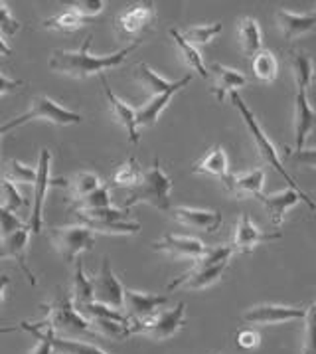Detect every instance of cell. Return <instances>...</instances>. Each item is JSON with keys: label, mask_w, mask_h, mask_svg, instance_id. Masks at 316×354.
I'll list each match as a JSON object with an SVG mask.
<instances>
[{"label": "cell", "mask_w": 316, "mask_h": 354, "mask_svg": "<svg viewBox=\"0 0 316 354\" xmlns=\"http://www.w3.org/2000/svg\"><path fill=\"white\" fill-rule=\"evenodd\" d=\"M91 40H93V34H87L83 46L79 50H73V52L56 50L50 57V70L75 77V80H86L89 75H103L107 70L119 68L129 57V54H132L143 42V40H137L111 56H93L89 50Z\"/></svg>", "instance_id": "obj_1"}, {"label": "cell", "mask_w": 316, "mask_h": 354, "mask_svg": "<svg viewBox=\"0 0 316 354\" xmlns=\"http://www.w3.org/2000/svg\"><path fill=\"white\" fill-rule=\"evenodd\" d=\"M233 257V250L230 245H219V248H208V252L201 255L200 259L194 261V266L176 277L174 281L168 283V291H174L178 287L200 291L212 283H216L221 277V273L230 266V259Z\"/></svg>", "instance_id": "obj_2"}, {"label": "cell", "mask_w": 316, "mask_h": 354, "mask_svg": "<svg viewBox=\"0 0 316 354\" xmlns=\"http://www.w3.org/2000/svg\"><path fill=\"white\" fill-rule=\"evenodd\" d=\"M38 325L50 328L56 337H61V339L79 340L81 337L95 335L91 328V323L83 315L75 311L70 293H59L56 301L48 305V315Z\"/></svg>", "instance_id": "obj_3"}, {"label": "cell", "mask_w": 316, "mask_h": 354, "mask_svg": "<svg viewBox=\"0 0 316 354\" xmlns=\"http://www.w3.org/2000/svg\"><path fill=\"white\" fill-rule=\"evenodd\" d=\"M172 178L162 170L160 160L155 158L152 167L143 172L141 183L130 188V196L125 200V210L137 204H148L162 212H170V190H172Z\"/></svg>", "instance_id": "obj_4"}, {"label": "cell", "mask_w": 316, "mask_h": 354, "mask_svg": "<svg viewBox=\"0 0 316 354\" xmlns=\"http://www.w3.org/2000/svg\"><path fill=\"white\" fill-rule=\"evenodd\" d=\"M230 100L231 103H233V107L241 113V119H244L245 127H247V131H249V135H251V139L255 141V145H257V151L259 155H261V158L269 165V167H273L285 180L288 183V186L293 188V190H297L299 194H306V192H302L301 186L295 183V178L290 176L287 172V169H285V165H283V160H281V155H279V151H277V147H275L273 142H271V139L265 135V131H263V127L257 123V119H255V115L251 113V109L245 105V101L239 97V93L237 91H233V93H230Z\"/></svg>", "instance_id": "obj_5"}, {"label": "cell", "mask_w": 316, "mask_h": 354, "mask_svg": "<svg viewBox=\"0 0 316 354\" xmlns=\"http://www.w3.org/2000/svg\"><path fill=\"white\" fill-rule=\"evenodd\" d=\"M184 321H186V303L180 301L172 309L158 311L157 315L144 321H135L130 325V335H146L152 340H166L182 328Z\"/></svg>", "instance_id": "obj_6"}, {"label": "cell", "mask_w": 316, "mask_h": 354, "mask_svg": "<svg viewBox=\"0 0 316 354\" xmlns=\"http://www.w3.org/2000/svg\"><path fill=\"white\" fill-rule=\"evenodd\" d=\"M50 240L56 245L58 254L68 263H75V259H79L83 252H91L93 245H95L93 232L83 226V224H75V226L66 227H50Z\"/></svg>", "instance_id": "obj_7"}, {"label": "cell", "mask_w": 316, "mask_h": 354, "mask_svg": "<svg viewBox=\"0 0 316 354\" xmlns=\"http://www.w3.org/2000/svg\"><path fill=\"white\" fill-rule=\"evenodd\" d=\"M38 119L50 121V123H54L58 127H68V125H79L83 121V115L61 107L56 101L46 97V95H36L32 100V105H30L28 111L14 119L16 129L26 125L30 121H38Z\"/></svg>", "instance_id": "obj_8"}, {"label": "cell", "mask_w": 316, "mask_h": 354, "mask_svg": "<svg viewBox=\"0 0 316 354\" xmlns=\"http://www.w3.org/2000/svg\"><path fill=\"white\" fill-rule=\"evenodd\" d=\"M50 162H52V153L50 149L40 151L38 158V167H36V180H34V198H32V214H30V222L26 224L30 234H40L42 230V214H43V202L50 186H66L68 180L50 178Z\"/></svg>", "instance_id": "obj_9"}, {"label": "cell", "mask_w": 316, "mask_h": 354, "mask_svg": "<svg viewBox=\"0 0 316 354\" xmlns=\"http://www.w3.org/2000/svg\"><path fill=\"white\" fill-rule=\"evenodd\" d=\"M93 285V303H99L105 307H111L115 311H123V293L125 287L117 279L115 271L111 268L109 257H103L99 273L91 279Z\"/></svg>", "instance_id": "obj_10"}, {"label": "cell", "mask_w": 316, "mask_h": 354, "mask_svg": "<svg viewBox=\"0 0 316 354\" xmlns=\"http://www.w3.org/2000/svg\"><path fill=\"white\" fill-rule=\"evenodd\" d=\"M304 317L306 309L302 307H287L275 303H263L244 313V321L249 325H281L290 321H304Z\"/></svg>", "instance_id": "obj_11"}, {"label": "cell", "mask_w": 316, "mask_h": 354, "mask_svg": "<svg viewBox=\"0 0 316 354\" xmlns=\"http://www.w3.org/2000/svg\"><path fill=\"white\" fill-rule=\"evenodd\" d=\"M283 234L281 232H261L249 218V214L241 212L239 222L235 226V234H233V241L230 243V248L233 250V254H247L251 250H255L259 243L263 241H275L281 240Z\"/></svg>", "instance_id": "obj_12"}, {"label": "cell", "mask_w": 316, "mask_h": 354, "mask_svg": "<svg viewBox=\"0 0 316 354\" xmlns=\"http://www.w3.org/2000/svg\"><path fill=\"white\" fill-rule=\"evenodd\" d=\"M170 301L168 295H152V293H141L125 289L123 293V313L129 317L130 321H144L157 315L166 303Z\"/></svg>", "instance_id": "obj_13"}, {"label": "cell", "mask_w": 316, "mask_h": 354, "mask_svg": "<svg viewBox=\"0 0 316 354\" xmlns=\"http://www.w3.org/2000/svg\"><path fill=\"white\" fill-rule=\"evenodd\" d=\"M28 241H30L28 226H22L20 230H16V232H12V234H8L6 238H2V240H0V259H14L16 263H18V268L24 271L26 279L36 287V285H38V279H36L34 271L30 270L28 259H26Z\"/></svg>", "instance_id": "obj_14"}, {"label": "cell", "mask_w": 316, "mask_h": 354, "mask_svg": "<svg viewBox=\"0 0 316 354\" xmlns=\"http://www.w3.org/2000/svg\"><path fill=\"white\" fill-rule=\"evenodd\" d=\"M257 200L267 208V212L271 214V224L275 227H279L283 224V220H285V214L290 210V208H295L299 202H304L306 206H308V210H315V202L313 198L308 196V194H299L297 190H293V188H287V190H283V192H277V194H261L257 196Z\"/></svg>", "instance_id": "obj_15"}, {"label": "cell", "mask_w": 316, "mask_h": 354, "mask_svg": "<svg viewBox=\"0 0 316 354\" xmlns=\"http://www.w3.org/2000/svg\"><path fill=\"white\" fill-rule=\"evenodd\" d=\"M192 82V73L190 75H184L182 80H178V82H174L170 85V89H166L164 93H158V95H152L148 103H144L141 109H137V113H135V123H137V129L139 127H152L155 123H157V119L160 117V113L166 109V105L170 103L174 95L182 89V87H186L188 84Z\"/></svg>", "instance_id": "obj_16"}, {"label": "cell", "mask_w": 316, "mask_h": 354, "mask_svg": "<svg viewBox=\"0 0 316 354\" xmlns=\"http://www.w3.org/2000/svg\"><path fill=\"white\" fill-rule=\"evenodd\" d=\"M101 85H103V93H105V100L109 103V111L111 115L117 119V123H121L125 131H127V135H129V141L132 145H139L141 141V135H139V129H137V123H135V113H137V109H132L129 103H125V101L121 100V97H117L115 93L111 91V87H109V82H107V77H105V73L99 75Z\"/></svg>", "instance_id": "obj_17"}, {"label": "cell", "mask_w": 316, "mask_h": 354, "mask_svg": "<svg viewBox=\"0 0 316 354\" xmlns=\"http://www.w3.org/2000/svg\"><path fill=\"white\" fill-rule=\"evenodd\" d=\"M152 250L155 252H166V254L176 255V257H188V259L196 261L208 252V245H204V241L198 240V238L166 234L164 238H160L152 243Z\"/></svg>", "instance_id": "obj_18"}, {"label": "cell", "mask_w": 316, "mask_h": 354, "mask_svg": "<svg viewBox=\"0 0 316 354\" xmlns=\"http://www.w3.org/2000/svg\"><path fill=\"white\" fill-rule=\"evenodd\" d=\"M157 16V6L155 2H143V4H135L129 10L121 12L117 16V30L121 36H135L139 32H143Z\"/></svg>", "instance_id": "obj_19"}, {"label": "cell", "mask_w": 316, "mask_h": 354, "mask_svg": "<svg viewBox=\"0 0 316 354\" xmlns=\"http://www.w3.org/2000/svg\"><path fill=\"white\" fill-rule=\"evenodd\" d=\"M174 220L182 226L194 227L200 232H217L221 226V214L216 210H201V208H188V206H176L170 208Z\"/></svg>", "instance_id": "obj_20"}, {"label": "cell", "mask_w": 316, "mask_h": 354, "mask_svg": "<svg viewBox=\"0 0 316 354\" xmlns=\"http://www.w3.org/2000/svg\"><path fill=\"white\" fill-rule=\"evenodd\" d=\"M275 20H277L279 30L283 32L285 40H288V42L301 38L304 34H310L316 28L315 10H310L306 15H297V12H288V10H277Z\"/></svg>", "instance_id": "obj_21"}, {"label": "cell", "mask_w": 316, "mask_h": 354, "mask_svg": "<svg viewBox=\"0 0 316 354\" xmlns=\"http://www.w3.org/2000/svg\"><path fill=\"white\" fill-rule=\"evenodd\" d=\"M263 185H265V170L253 169L239 172V174H231L226 178L224 186L228 188L233 196H253L257 198L263 194Z\"/></svg>", "instance_id": "obj_22"}, {"label": "cell", "mask_w": 316, "mask_h": 354, "mask_svg": "<svg viewBox=\"0 0 316 354\" xmlns=\"http://www.w3.org/2000/svg\"><path fill=\"white\" fill-rule=\"evenodd\" d=\"M210 71L214 75V87H212V93L219 103H224L228 93L237 91L239 87H244L247 84V77H245L241 71H235L228 68V66H221V64H212ZM208 71V73H210Z\"/></svg>", "instance_id": "obj_23"}, {"label": "cell", "mask_w": 316, "mask_h": 354, "mask_svg": "<svg viewBox=\"0 0 316 354\" xmlns=\"http://www.w3.org/2000/svg\"><path fill=\"white\" fill-rule=\"evenodd\" d=\"M315 121L316 115L308 103L306 93L297 91V97H295V145H297V151H302L306 137L315 129Z\"/></svg>", "instance_id": "obj_24"}, {"label": "cell", "mask_w": 316, "mask_h": 354, "mask_svg": "<svg viewBox=\"0 0 316 354\" xmlns=\"http://www.w3.org/2000/svg\"><path fill=\"white\" fill-rule=\"evenodd\" d=\"M190 172H192V174L216 176L221 183H226V178L230 176V169H228V156H226L224 147H219V145L212 147V149H210V151L192 167Z\"/></svg>", "instance_id": "obj_25"}, {"label": "cell", "mask_w": 316, "mask_h": 354, "mask_svg": "<svg viewBox=\"0 0 316 354\" xmlns=\"http://www.w3.org/2000/svg\"><path fill=\"white\" fill-rule=\"evenodd\" d=\"M72 303L75 307V311L83 309L86 305L93 303V285L91 279L86 275L83 271V261L81 257L75 259V271H73V287H72Z\"/></svg>", "instance_id": "obj_26"}, {"label": "cell", "mask_w": 316, "mask_h": 354, "mask_svg": "<svg viewBox=\"0 0 316 354\" xmlns=\"http://www.w3.org/2000/svg\"><path fill=\"white\" fill-rule=\"evenodd\" d=\"M288 66H290L293 77H295L297 91L306 93V89L313 84V75H315V66H313L310 56L304 52H293L288 57Z\"/></svg>", "instance_id": "obj_27"}, {"label": "cell", "mask_w": 316, "mask_h": 354, "mask_svg": "<svg viewBox=\"0 0 316 354\" xmlns=\"http://www.w3.org/2000/svg\"><path fill=\"white\" fill-rule=\"evenodd\" d=\"M237 34H239V42H241L245 56H255L261 52L263 36H261V28H259V22L255 18H251V16L241 18L239 26H237Z\"/></svg>", "instance_id": "obj_28"}, {"label": "cell", "mask_w": 316, "mask_h": 354, "mask_svg": "<svg viewBox=\"0 0 316 354\" xmlns=\"http://www.w3.org/2000/svg\"><path fill=\"white\" fill-rule=\"evenodd\" d=\"M101 178L95 172H89V170H81L77 174H73L72 178H68V185L66 188H70V200L86 198L87 194L95 192L97 188H101Z\"/></svg>", "instance_id": "obj_29"}, {"label": "cell", "mask_w": 316, "mask_h": 354, "mask_svg": "<svg viewBox=\"0 0 316 354\" xmlns=\"http://www.w3.org/2000/svg\"><path fill=\"white\" fill-rule=\"evenodd\" d=\"M168 34L172 36L174 44H176V48H178V52L182 54L184 57V62H186V66L190 70L198 71V75L200 77H210V73L206 70V64H204V57L201 54L196 50V46H192V44H188L184 38H182V34L178 32V30L170 28L168 30Z\"/></svg>", "instance_id": "obj_30"}, {"label": "cell", "mask_w": 316, "mask_h": 354, "mask_svg": "<svg viewBox=\"0 0 316 354\" xmlns=\"http://www.w3.org/2000/svg\"><path fill=\"white\" fill-rule=\"evenodd\" d=\"M253 75L255 80L261 84H273L277 80V73H279V62L275 57L273 52H267V50H261L259 54L253 56Z\"/></svg>", "instance_id": "obj_31"}, {"label": "cell", "mask_w": 316, "mask_h": 354, "mask_svg": "<svg viewBox=\"0 0 316 354\" xmlns=\"http://www.w3.org/2000/svg\"><path fill=\"white\" fill-rule=\"evenodd\" d=\"M91 232H101V234H121V236H135L139 234L143 226L139 222L130 220H119V222H101V220H79Z\"/></svg>", "instance_id": "obj_32"}, {"label": "cell", "mask_w": 316, "mask_h": 354, "mask_svg": "<svg viewBox=\"0 0 316 354\" xmlns=\"http://www.w3.org/2000/svg\"><path fill=\"white\" fill-rule=\"evenodd\" d=\"M135 75H137V82L143 85L146 91H150L152 95L164 93V91H166V89H170V85L174 84V82H170V80H166V77L158 75L155 70H150L144 62L137 64V68H135Z\"/></svg>", "instance_id": "obj_33"}, {"label": "cell", "mask_w": 316, "mask_h": 354, "mask_svg": "<svg viewBox=\"0 0 316 354\" xmlns=\"http://www.w3.org/2000/svg\"><path fill=\"white\" fill-rule=\"evenodd\" d=\"M91 20L89 18H83L81 15H77L75 10H66V12H59V15L52 16L48 20H43L42 26L46 30H58V32H75L81 26L89 24Z\"/></svg>", "instance_id": "obj_34"}, {"label": "cell", "mask_w": 316, "mask_h": 354, "mask_svg": "<svg viewBox=\"0 0 316 354\" xmlns=\"http://www.w3.org/2000/svg\"><path fill=\"white\" fill-rule=\"evenodd\" d=\"M141 178H143V169L139 167L137 158L130 156L127 162H123L115 170V174L111 178V185L117 186V188H135L141 183Z\"/></svg>", "instance_id": "obj_35"}, {"label": "cell", "mask_w": 316, "mask_h": 354, "mask_svg": "<svg viewBox=\"0 0 316 354\" xmlns=\"http://www.w3.org/2000/svg\"><path fill=\"white\" fill-rule=\"evenodd\" d=\"M52 346H54L56 354H107L103 348L91 344V342L61 339V337H56V335H52Z\"/></svg>", "instance_id": "obj_36"}, {"label": "cell", "mask_w": 316, "mask_h": 354, "mask_svg": "<svg viewBox=\"0 0 316 354\" xmlns=\"http://www.w3.org/2000/svg\"><path fill=\"white\" fill-rule=\"evenodd\" d=\"M111 206V196H109V185H103L95 192L87 194L86 198L72 202L70 212H89V210H99Z\"/></svg>", "instance_id": "obj_37"}, {"label": "cell", "mask_w": 316, "mask_h": 354, "mask_svg": "<svg viewBox=\"0 0 316 354\" xmlns=\"http://www.w3.org/2000/svg\"><path fill=\"white\" fill-rule=\"evenodd\" d=\"M219 34H221V24L212 22V24H198V26L188 28L182 34V38L194 46V44H210L212 40H216Z\"/></svg>", "instance_id": "obj_38"}, {"label": "cell", "mask_w": 316, "mask_h": 354, "mask_svg": "<svg viewBox=\"0 0 316 354\" xmlns=\"http://www.w3.org/2000/svg\"><path fill=\"white\" fill-rule=\"evenodd\" d=\"M2 180H6V183H10V185H34V180H36V169H32V167H26V165H22L20 160H10L8 162V169L4 172V178Z\"/></svg>", "instance_id": "obj_39"}, {"label": "cell", "mask_w": 316, "mask_h": 354, "mask_svg": "<svg viewBox=\"0 0 316 354\" xmlns=\"http://www.w3.org/2000/svg\"><path fill=\"white\" fill-rule=\"evenodd\" d=\"M91 328L95 335L113 340H123L130 337V325L117 323V321H91Z\"/></svg>", "instance_id": "obj_40"}, {"label": "cell", "mask_w": 316, "mask_h": 354, "mask_svg": "<svg viewBox=\"0 0 316 354\" xmlns=\"http://www.w3.org/2000/svg\"><path fill=\"white\" fill-rule=\"evenodd\" d=\"M0 196L4 198V204H2V206H4L6 210H10L12 214L26 204V200L22 198V194L16 190V186L10 185V183H6V180H0Z\"/></svg>", "instance_id": "obj_41"}, {"label": "cell", "mask_w": 316, "mask_h": 354, "mask_svg": "<svg viewBox=\"0 0 316 354\" xmlns=\"http://www.w3.org/2000/svg\"><path fill=\"white\" fill-rule=\"evenodd\" d=\"M18 32H20V22L12 16L8 4L6 2H0V34L12 38Z\"/></svg>", "instance_id": "obj_42"}, {"label": "cell", "mask_w": 316, "mask_h": 354, "mask_svg": "<svg viewBox=\"0 0 316 354\" xmlns=\"http://www.w3.org/2000/svg\"><path fill=\"white\" fill-rule=\"evenodd\" d=\"M70 8L75 10L77 15L83 16V18L93 20L95 16L103 12L105 2H103V0H81V2H72V4H70Z\"/></svg>", "instance_id": "obj_43"}, {"label": "cell", "mask_w": 316, "mask_h": 354, "mask_svg": "<svg viewBox=\"0 0 316 354\" xmlns=\"http://www.w3.org/2000/svg\"><path fill=\"white\" fill-rule=\"evenodd\" d=\"M306 328H304V344H302V354H315V305L310 303L306 309Z\"/></svg>", "instance_id": "obj_44"}, {"label": "cell", "mask_w": 316, "mask_h": 354, "mask_svg": "<svg viewBox=\"0 0 316 354\" xmlns=\"http://www.w3.org/2000/svg\"><path fill=\"white\" fill-rule=\"evenodd\" d=\"M22 226H26V224H22V220L16 214L6 210L4 206H0V240L16 232V230H20Z\"/></svg>", "instance_id": "obj_45"}, {"label": "cell", "mask_w": 316, "mask_h": 354, "mask_svg": "<svg viewBox=\"0 0 316 354\" xmlns=\"http://www.w3.org/2000/svg\"><path fill=\"white\" fill-rule=\"evenodd\" d=\"M237 346H241L244 351H253L259 346V335L251 328H245L237 335Z\"/></svg>", "instance_id": "obj_46"}, {"label": "cell", "mask_w": 316, "mask_h": 354, "mask_svg": "<svg viewBox=\"0 0 316 354\" xmlns=\"http://www.w3.org/2000/svg\"><path fill=\"white\" fill-rule=\"evenodd\" d=\"M24 85V82H20V80H10L8 75H4L2 71H0V97L2 95H8V93H14L18 91L20 87Z\"/></svg>", "instance_id": "obj_47"}, {"label": "cell", "mask_w": 316, "mask_h": 354, "mask_svg": "<svg viewBox=\"0 0 316 354\" xmlns=\"http://www.w3.org/2000/svg\"><path fill=\"white\" fill-rule=\"evenodd\" d=\"M293 156L299 158V160L304 162L306 167H315V151H306V153H304V151H295Z\"/></svg>", "instance_id": "obj_48"}, {"label": "cell", "mask_w": 316, "mask_h": 354, "mask_svg": "<svg viewBox=\"0 0 316 354\" xmlns=\"http://www.w3.org/2000/svg\"><path fill=\"white\" fill-rule=\"evenodd\" d=\"M8 56H12V48L6 44L4 36L0 34V57H8Z\"/></svg>", "instance_id": "obj_49"}, {"label": "cell", "mask_w": 316, "mask_h": 354, "mask_svg": "<svg viewBox=\"0 0 316 354\" xmlns=\"http://www.w3.org/2000/svg\"><path fill=\"white\" fill-rule=\"evenodd\" d=\"M8 285H10V275H0V303L4 301V293Z\"/></svg>", "instance_id": "obj_50"}]
</instances>
